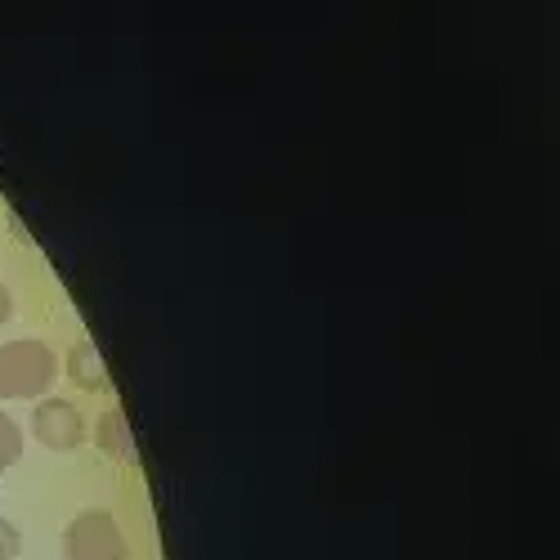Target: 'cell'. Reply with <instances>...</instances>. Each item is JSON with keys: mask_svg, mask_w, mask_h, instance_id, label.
Returning <instances> with one entry per match:
<instances>
[{"mask_svg": "<svg viewBox=\"0 0 560 560\" xmlns=\"http://www.w3.org/2000/svg\"><path fill=\"white\" fill-rule=\"evenodd\" d=\"M10 314H14V296L5 283H0V323H10Z\"/></svg>", "mask_w": 560, "mask_h": 560, "instance_id": "obj_8", "label": "cell"}, {"mask_svg": "<svg viewBox=\"0 0 560 560\" xmlns=\"http://www.w3.org/2000/svg\"><path fill=\"white\" fill-rule=\"evenodd\" d=\"M59 382V359L40 337L0 346V399H45Z\"/></svg>", "mask_w": 560, "mask_h": 560, "instance_id": "obj_1", "label": "cell"}, {"mask_svg": "<svg viewBox=\"0 0 560 560\" xmlns=\"http://www.w3.org/2000/svg\"><path fill=\"white\" fill-rule=\"evenodd\" d=\"M19 551H23V534L0 516V560H19Z\"/></svg>", "mask_w": 560, "mask_h": 560, "instance_id": "obj_7", "label": "cell"}, {"mask_svg": "<svg viewBox=\"0 0 560 560\" xmlns=\"http://www.w3.org/2000/svg\"><path fill=\"white\" fill-rule=\"evenodd\" d=\"M68 560H130V547L121 538V525L113 521V511H77L63 534Z\"/></svg>", "mask_w": 560, "mask_h": 560, "instance_id": "obj_2", "label": "cell"}, {"mask_svg": "<svg viewBox=\"0 0 560 560\" xmlns=\"http://www.w3.org/2000/svg\"><path fill=\"white\" fill-rule=\"evenodd\" d=\"M68 377H72L81 390H108V368H104V359H100V346L90 341V337H81V341L72 346V354H68Z\"/></svg>", "mask_w": 560, "mask_h": 560, "instance_id": "obj_4", "label": "cell"}, {"mask_svg": "<svg viewBox=\"0 0 560 560\" xmlns=\"http://www.w3.org/2000/svg\"><path fill=\"white\" fill-rule=\"evenodd\" d=\"M19 457H23V431L10 412H0V476L19 466Z\"/></svg>", "mask_w": 560, "mask_h": 560, "instance_id": "obj_6", "label": "cell"}, {"mask_svg": "<svg viewBox=\"0 0 560 560\" xmlns=\"http://www.w3.org/2000/svg\"><path fill=\"white\" fill-rule=\"evenodd\" d=\"M95 440H100V448H104L113 462L135 466V435H130V422H126V412H121V408H108V412L100 417Z\"/></svg>", "mask_w": 560, "mask_h": 560, "instance_id": "obj_5", "label": "cell"}, {"mask_svg": "<svg viewBox=\"0 0 560 560\" xmlns=\"http://www.w3.org/2000/svg\"><path fill=\"white\" fill-rule=\"evenodd\" d=\"M32 431L45 448L55 453H72L81 440H85V422L72 399H36V412H32Z\"/></svg>", "mask_w": 560, "mask_h": 560, "instance_id": "obj_3", "label": "cell"}]
</instances>
